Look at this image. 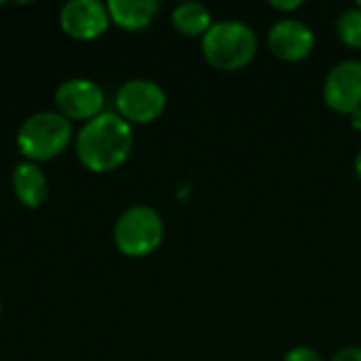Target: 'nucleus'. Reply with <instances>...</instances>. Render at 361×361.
<instances>
[{
    "label": "nucleus",
    "instance_id": "obj_4",
    "mask_svg": "<svg viewBox=\"0 0 361 361\" xmlns=\"http://www.w3.org/2000/svg\"><path fill=\"white\" fill-rule=\"evenodd\" d=\"M163 235V218L150 205H133L125 209L114 224V243L118 252L129 258L152 254L161 245Z\"/></svg>",
    "mask_w": 361,
    "mask_h": 361
},
{
    "label": "nucleus",
    "instance_id": "obj_9",
    "mask_svg": "<svg viewBox=\"0 0 361 361\" xmlns=\"http://www.w3.org/2000/svg\"><path fill=\"white\" fill-rule=\"evenodd\" d=\"M269 49L283 61H302L313 53L315 34L313 30L294 17L275 21L269 30Z\"/></svg>",
    "mask_w": 361,
    "mask_h": 361
},
{
    "label": "nucleus",
    "instance_id": "obj_19",
    "mask_svg": "<svg viewBox=\"0 0 361 361\" xmlns=\"http://www.w3.org/2000/svg\"><path fill=\"white\" fill-rule=\"evenodd\" d=\"M357 6H360V8H361V0H360V2H357Z\"/></svg>",
    "mask_w": 361,
    "mask_h": 361
},
{
    "label": "nucleus",
    "instance_id": "obj_7",
    "mask_svg": "<svg viewBox=\"0 0 361 361\" xmlns=\"http://www.w3.org/2000/svg\"><path fill=\"white\" fill-rule=\"evenodd\" d=\"M55 106L61 116L68 121H91L102 114L104 91L97 82L89 78H70L63 80L55 91Z\"/></svg>",
    "mask_w": 361,
    "mask_h": 361
},
{
    "label": "nucleus",
    "instance_id": "obj_13",
    "mask_svg": "<svg viewBox=\"0 0 361 361\" xmlns=\"http://www.w3.org/2000/svg\"><path fill=\"white\" fill-rule=\"evenodd\" d=\"M336 32L338 38L353 49H361V8L353 6L349 11H345L338 21H336Z\"/></svg>",
    "mask_w": 361,
    "mask_h": 361
},
{
    "label": "nucleus",
    "instance_id": "obj_14",
    "mask_svg": "<svg viewBox=\"0 0 361 361\" xmlns=\"http://www.w3.org/2000/svg\"><path fill=\"white\" fill-rule=\"evenodd\" d=\"M283 361H324L322 355L311 347H294L286 353Z\"/></svg>",
    "mask_w": 361,
    "mask_h": 361
},
{
    "label": "nucleus",
    "instance_id": "obj_20",
    "mask_svg": "<svg viewBox=\"0 0 361 361\" xmlns=\"http://www.w3.org/2000/svg\"><path fill=\"white\" fill-rule=\"evenodd\" d=\"M0 315H2V307H0Z\"/></svg>",
    "mask_w": 361,
    "mask_h": 361
},
{
    "label": "nucleus",
    "instance_id": "obj_6",
    "mask_svg": "<svg viewBox=\"0 0 361 361\" xmlns=\"http://www.w3.org/2000/svg\"><path fill=\"white\" fill-rule=\"evenodd\" d=\"M324 102L338 114H351L361 108V61L343 59L326 76Z\"/></svg>",
    "mask_w": 361,
    "mask_h": 361
},
{
    "label": "nucleus",
    "instance_id": "obj_18",
    "mask_svg": "<svg viewBox=\"0 0 361 361\" xmlns=\"http://www.w3.org/2000/svg\"><path fill=\"white\" fill-rule=\"evenodd\" d=\"M355 173H357V178L361 180V148L357 150V154H355Z\"/></svg>",
    "mask_w": 361,
    "mask_h": 361
},
{
    "label": "nucleus",
    "instance_id": "obj_16",
    "mask_svg": "<svg viewBox=\"0 0 361 361\" xmlns=\"http://www.w3.org/2000/svg\"><path fill=\"white\" fill-rule=\"evenodd\" d=\"M271 6L275 11H296L302 6V0H271Z\"/></svg>",
    "mask_w": 361,
    "mask_h": 361
},
{
    "label": "nucleus",
    "instance_id": "obj_3",
    "mask_svg": "<svg viewBox=\"0 0 361 361\" xmlns=\"http://www.w3.org/2000/svg\"><path fill=\"white\" fill-rule=\"evenodd\" d=\"M72 140V123L59 112H36L17 131V148L30 163L49 161L61 154Z\"/></svg>",
    "mask_w": 361,
    "mask_h": 361
},
{
    "label": "nucleus",
    "instance_id": "obj_12",
    "mask_svg": "<svg viewBox=\"0 0 361 361\" xmlns=\"http://www.w3.org/2000/svg\"><path fill=\"white\" fill-rule=\"evenodd\" d=\"M173 27L184 36H203L212 25V11L201 2H182L171 11Z\"/></svg>",
    "mask_w": 361,
    "mask_h": 361
},
{
    "label": "nucleus",
    "instance_id": "obj_2",
    "mask_svg": "<svg viewBox=\"0 0 361 361\" xmlns=\"http://www.w3.org/2000/svg\"><path fill=\"white\" fill-rule=\"evenodd\" d=\"M203 57L220 72H237L247 68L258 51L256 32L237 19L216 21L201 40Z\"/></svg>",
    "mask_w": 361,
    "mask_h": 361
},
{
    "label": "nucleus",
    "instance_id": "obj_5",
    "mask_svg": "<svg viewBox=\"0 0 361 361\" xmlns=\"http://www.w3.org/2000/svg\"><path fill=\"white\" fill-rule=\"evenodd\" d=\"M167 106V95L154 80L133 78L116 91V110L129 125H146L157 121Z\"/></svg>",
    "mask_w": 361,
    "mask_h": 361
},
{
    "label": "nucleus",
    "instance_id": "obj_17",
    "mask_svg": "<svg viewBox=\"0 0 361 361\" xmlns=\"http://www.w3.org/2000/svg\"><path fill=\"white\" fill-rule=\"evenodd\" d=\"M349 121H351V127H353L355 131H361V108H357L355 112L349 114Z\"/></svg>",
    "mask_w": 361,
    "mask_h": 361
},
{
    "label": "nucleus",
    "instance_id": "obj_10",
    "mask_svg": "<svg viewBox=\"0 0 361 361\" xmlns=\"http://www.w3.org/2000/svg\"><path fill=\"white\" fill-rule=\"evenodd\" d=\"M13 190L21 205L36 209L49 197V180L36 163L21 161L13 169Z\"/></svg>",
    "mask_w": 361,
    "mask_h": 361
},
{
    "label": "nucleus",
    "instance_id": "obj_8",
    "mask_svg": "<svg viewBox=\"0 0 361 361\" xmlns=\"http://www.w3.org/2000/svg\"><path fill=\"white\" fill-rule=\"evenodd\" d=\"M108 6L99 0H70L59 11L61 30L76 40H93L108 30Z\"/></svg>",
    "mask_w": 361,
    "mask_h": 361
},
{
    "label": "nucleus",
    "instance_id": "obj_15",
    "mask_svg": "<svg viewBox=\"0 0 361 361\" xmlns=\"http://www.w3.org/2000/svg\"><path fill=\"white\" fill-rule=\"evenodd\" d=\"M330 361H361V347H345Z\"/></svg>",
    "mask_w": 361,
    "mask_h": 361
},
{
    "label": "nucleus",
    "instance_id": "obj_11",
    "mask_svg": "<svg viewBox=\"0 0 361 361\" xmlns=\"http://www.w3.org/2000/svg\"><path fill=\"white\" fill-rule=\"evenodd\" d=\"M106 6L110 21L123 30H144L161 11L157 0H110Z\"/></svg>",
    "mask_w": 361,
    "mask_h": 361
},
{
    "label": "nucleus",
    "instance_id": "obj_1",
    "mask_svg": "<svg viewBox=\"0 0 361 361\" xmlns=\"http://www.w3.org/2000/svg\"><path fill=\"white\" fill-rule=\"evenodd\" d=\"M133 129L116 112H102L87 121L76 135V157L93 173L118 169L131 154Z\"/></svg>",
    "mask_w": 361,
    "mask_h": 361
}]
</instances>
